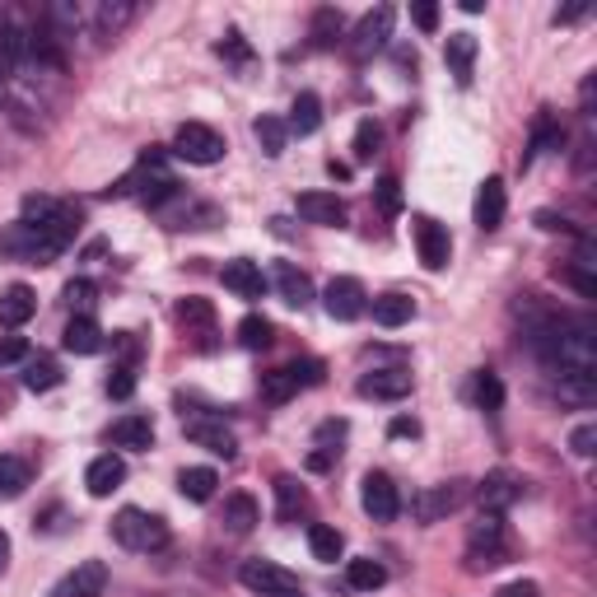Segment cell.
Instances as JSON below:
<instances>
[{"label":"cell","mask_w":597,"mask_h":597,"mask_svg":"<svg viewBox=\"0 0 597 597\" xmlns=\"http://www.w3.org/2000/svg\"><path fill=\"white\" fill-rule=\"evenodd\" d=\"M80 234V210L75 206H51L43 220H14L0 234V261H33L47 267L51 257H61Z\"/></svg>","instance_id":"obj_1"},{"label":"cell","mask_w":597,"mask_h":597,"mask_svg":"<svg viewBox=\"0 0 597 597\" xmlns=\"http://www.w3.org/2000/svg\"><path fill=\"white\" fill-rule=\"evenodd\" d=\"M113 537H117V547L150 555V551L168 547V523L160 514H145V508H121L113 518Z\"/></svg>","instance_id":"obj_2"},{"label":"cell","mask_w":597,"mask_h":597,"mask_svg":"<svg viewBox=\"0 0 597 597\" xmlns=\"http://www.w3.org/2000/svg\"><path fill=\"white\" fill-rule=\"evenodd\" d=\"M504 555H508L504 514H485V508H481V518L467 528V560H471V570H495V565H504Z\"/></svg>","instance_id":"obj_3"},{"label":"cell","mask_w":597,"mask_h":597,"mask_svg":"<svg viewBox=\"0 0 597 597\" xmlns=\"http://www.w3.org/2000/svg\"><path fill=\"white\" fill-rule=\"evenodd\" d=\"M224 136L215 131V127H206V121H183L178 127V136H173V154L178 160H187V164H220L224 160Z\"/></svg>","instance_id":"obj_4"},{"label":"cell","mask_w":597,"mask_h":597,"mask_svg":"<svg viewBox=\"0 0 597 597\" xmlns=\"http://www.w3.org/2000/svg\"><path fill=\"white\" fill-rule=\"evenodd\" d=\"M243 588L257 593V597H298L304 584H298V574H290L285 565H276V560H243Z\"/></svg>","instance_id":"obj_5"},{"label":"cell","mask_w":597,"mask_h":597,"mask_svg":"<svg viewBox=\"0 0 597 597\" xmlns=\"http://www.w3.org/2000/svg\"><path fill=\"white\" fill-rule=\"evenodd\" d=\"M467 495H471L467 481H444V485H425V490H420V495L411 500V508H415L420 523H438V518H448L453 508H463Z\"/></svg>","instance_id":"obj_6"},{"label":"cell","mask_w":597,"mask_h":597,"mask_svg":"<svg viewBox=\"0 0 597 597\" xmlns=\"http://www.w3.org/2000/svg\"><path fill=\"white\" fill-rule=\"evenodd\" d=\"M411 238H415V253H420V261H425V271H444L448 267L453 243H448V230L438 220L411 215Z\"/></svg>","instance_id":"obj_7"},{"label":"cell","mask_w":597,"mask_h":597,"mask_svg":"<svg viewBox=\"0 0 597 597\" xmlns=\"http://www.w3.org/2000/svg\"><path fill=\"white\" fill-rule=\"evenodd\" d=\"M360 504H364V514L374 523H393L401 514V495H397V485H393L388 471H368L364 485H360Z\"/></svg>","instance_id":"obj_8"},{"label":"cell","mask_w":597,"mask_h":597,"mask_svg":"<svg viewBox=\"0 0 597 597\" xmlns=\"http://www.w3.org/2000/svg\"><path fill=\"white\" fill-rule=\"evenodd\" d=\"M477 500H481L485 514H504V508H514L523 500V477L518 471H508V467L485 471V481L477 485Z\"/></svg>","instance_id":"obj_9"},{"label":"cell","mask_w":597,"mask_h":597,"mask_svg":"<svg viewBox=\"0 0 597 597\" xmlns=\"http://www.w3.org/2000/svg\"><path fill=\"white\" fill-rule=\"evenodd\" d=\"M393 5H378V10H368L364 20L355 24V38H350V51H355V61H368L378 47H388L393 38Z\"/></svg>","instance_id":"obj_10"},{"label":"cell","mask_w":597,"mask_h":597,"mask_svg":"<svg viewBox=\"0 0 597 597\" xmlns=\"http://www.w3.org/2000/svg\"><path fill=\"white\" fill-rule=\"evenodd\" d=\"M323 304H327V313H331L337 323H355L360 313L368 308V294H364V285H360L355 276H337V280L327 285Z\"/></svg>","instance_id":"obj_11"},{"label":"cell","mask_w":597,"mask_h":597,"mask_svg":"<svg viewBox=\"0 0 597 597\" xmlns=\"http://www.w3.org/2000/svg\"><path fill=\"white\" fill-rule=\"evenodd\" d=\"M103 588H108V565L103 560H80L47 597H103Z\"/></svg>","instance_id":"obj_12"},{"label":"cell","mask_w":597,"mask_h":597,"mask_svg":"<svg viewBox=\"0 0 597 597\" xmlns=\"http://www.w3.org/2000/svg\"><path fill=\"white\" fill-rule=\"evenodd\" d=\"M187 438H191L197 448H206V453H215V458H224V463H230L234 453H238V438L224 430L220 420H187Z\"/></svg>","instance_id":"obj_13"},{"label":"cell","mask_w":597,"mask_h":597,"mask_svg":"<svg viewBox=\"0 0 597 597\" xmlns=\"http://www.w3.org/2000/svg\"><path fill=\"white\" fill-rule=\"evenodd\" d=\"M407 393H411L407 368H374V374L360 378V397H374V401H401Z\"/></svg>","instance_id":"obj_14"},{"label":"cell","mask_w":597,"mask_h":597,"mask_svg":"<svg viewBox=\"0 0 597 597\" xmlns=\"http://www.w3.org/2000/svg\"><path fill=\"white\" fill-rule=\"evenodd\" d=\"M298 215H304L308 224H323V230H341L346 206L331 197V191H304V197H298Z\"/></svg>","instance_id":"obj_15"},{"label":"cell","mask_w":597,"mask_h":597,"mask_svg":"<svg viewBox=\"0 0 597 597\" xmlns=\"http://www.w3.org/2000/svg\"><path fill=\"white\" fill-rule=\"evenodd\" d=\"M121 481H127V463H121L117 453H103V458H94L90 471H84V485H90L94 500H108Z\"/></svg>","instance_id":"obj_16"},{"label":"cell","mask_w":597,"mask_h":597,"mask_svg":"<svg viewBox=\"0 0 597 597\" xmlns=\"http://www.w3.org/2000/svg\"><path fill=\"white\" fill-rule=\"evenodd\" d=\"M220 280H224V290H234L238 298H261V267L257 261H248V257H234V261H224V271H220Z\"/></svg>","instance_id":"obj_17"},{"label":"cell","mask_w":597,"mask_h":597,"mask_svg":"<svg viewBox=\"0 0 597 597\" xmlns=\"http://www.w3.org/2000/svg\"><path fill=\"white\" fill-rule=\"evenodd\" d=\"M444 61L458 84H471V66H477V33H448L444 43Z\"/></svg>","instance_id":"obj_18"},{"label":"cell","mask_w":597,"mask_h":597,"mask_svg":"<svg viewBox=\"0 0 597 597\" xmlns=\"http://www.w3.org/2000/svg\"><path fill=\"white\" fill-rule=\"evenodd\" d=\"M276 290L290 308H308L313 304V280L294 267V261H276Z\"/></svg>","instance_id":"obj_19"},{"label":"cell","mask_w":597,"mask_h":597,"mask_svg":"<svg viewBox=\"0 0 597 597\" xmlns=\"http://www.w3.org/2000/svg\"><path fill=\"white\" fill-rule=\"evenodd\" d=\"M33 313H38V294H33L28 285L0 290V327H24Z\"/></svg>","instance_id":"obj_20"},{"label":"cell","mask_w":597,"mask_h":597,"mask_svg":"<svg viewBox=\"0 0 597 597\" xmlns=\"http://www.w3.org/2000/svg\"><path fill=\"white\" fill-rule=\"evenodd\" d=\"M173 318L187 327V337H201V346H210L206 337L215 331V308H210V298H183V304L173 308Z\"/></svg>","instance_id":"obj_21"},{"label":"cell","mask_w":597,"mask_h":597,"mask_svg":"<svg viewBox=\"0 0 597 597\" xmlns=\"http://www.w3.org/2000/svg\"><path fill=\"white\" fill-rule=\"evenodd\" d=\"M61 346L70 355H98L103 350V327L94 318H70L66 331H61Z\"/></svg>","instance_id":"obj_22"},{"label":"cell","mask_w":597,"mask_h":597,"mask_svg":"<svg viewBox=\"0 0 597 597\" xmlns=\"http://www.w3.org/2000/svg\"><path fill=\"white\" fill-rule=\"evenodd\" d=\"M504 206H508L504 183H500V178H485L481 191H477V224H481L485 234H490V230H500V224H504Z\"/></svg>","instance_id":"obj_23"},{"label":"cell","mask_w":597,"mask_h":597,"mask_svg":"<svg viewBox=\"0 0 597 597\" xmlns=\"http://www.w3.org/2000/svg\"><path fill=\"white\" fill-rule=\"evenodd\" d=\"M108 438L117 448H136L140 453V448L154 444V425H150V415H121L117 425L108 430Z\"/></svg>","instance_id":"obj_24"},{"label":"cell","mask_w":597,"mask_h":597,"mask_svg":"<svg viewBox=\"0 0 597 597\" xmlns=\"http://www.w3.org/2000/svg\"><path fill=\"white\" fill-rule=\"evenodd\" d=\"M318 127H323V98L304 90V94L294 98V108H290V121H285V131H290V136H313Z\"/></svg>","instance_id":"obj_25"},{"label":"cell","mask_w":597,"mask_h":597,"mask_svg":"<svg viewBox=\"0 0 597 597\" xmlns=\"http://www.w3.org/2000/svg\"><path fill=\"white\" fill-rule=\"evenodd\" d=\"M24 51H28V38L20 33V24H14L10 14H0V75H14Z\"/></svg>","instance_id":"obj_26"},{"label":"cell","mask_w":597,"mask_h":597,"mask_svg":"<svg viewBox=\"0 0 597 597\" xmlns=\"http://www.w3.org/2000/svg\"><path fill=\"white\" fill-rule=\"evenodd\" d=\"M560 145H565V127H560V117H555V113H537V121H532V145H528V160H523V164H532L537 154L560 150Z\"/></svg>","instance_id":"obj_27"},{"label":"cell","mask_w":597,"mask_h":597,"mask_svg":"<svg viewBox=\"0 0 597 597\" xmlns=\"http://www.w3.org/2000/svg\"><path fill=\"white\" fill-rule=\"evenodd\" d=\"M415 318V298H407V294H378L374 298V323L378 327H407Z\"/></svg>","instance_id":"obj_28"},{"label":"cell","mask_w":597,"mask_h":597,"mask_svg":"<svg viewBox=\"0 0 597 597\" xmlns=\"http://www.w3.org/2000/svg\"><path fill=\"white\" fill-rule=\"evenodd\" d=\"M257 500L253 495H230V500H224V514H220V523H224V528H230L234 537H243V532H253L257 528Z\"/></svg>","instance_id":"obj_29"},{"label":"cell","mask_w":597,"mask_h":597,"mask_svg":"<svg viewBox=\"0 0 597 597\" xmlns=\"http://www.w3.org/2000/svg\"><path fill=\"white\" fill-rule=\"evenodd\" d=\"M61 364L57 360H47V355H33L24 360V388L28 393H51V388H61Z\"/></svg>","instance_id":"obj_30"},{"label":"cell","mask_w":597,"mask_h":597,"mask_svg":"<svg viewBox=\"0 0 597 597\" xmlns=\"http://www.w3.org/2000/svg\"><path fill=\"white\" fill-rule=\"evenodd\" d=\"M215 485H220L215 467H187L183 477H178L183 500H191V504H206V500H215Z\"/></svg>","instance_id":"obj_31"},{"label":"cell","mask_w":597,"mask_h":597,"mask_svg":"<svg viewBox=\"0 0 597 597\" xmlns=\"http://www.w3.org/2000/svg\"><path fill=\"white\" fill-rule=\"evenodd\" d=\"M276 514L285 523H294L298 514H308V490L294 477H276Z\"/></svg>","instance_id":"obj_32"},{"label":"cell","mask_w":597,"mask_h":597,"mask_svg":"<svg viewBox=\"0 0 597 597\" xmlns=\"http://www.w3.org/2000/svg\"><path fill=\"white\" fill-rule=\"evenodd\" d=\"M308 551H313V560L331 565V560H341L346 537H341L337 528H327V523H313V528H308Z\"/></svg>","instance_id":"obj_33"},{"label":"cell","mask_w":597,"mask_h":597,"mask_svg":"<svg viewBox=\"0 0 597 597\" xmlns=\"http://www.w3.org/2000/svg\"><path fill=\"white\" fill-rule=\"evenodd\" d=\"M346 578H350V588H360V593H374V588H383L388 584V570L378 565V560H350L346 565Z\"/></svg>","instance_id":"obj_34"},{"label":"cell","mask_w":597,"mask_h":597,"mask_svg":"<svg viewBox=\"0 0 597 597\" xmlns=\"http://www.w3.org/2000/svg\"><path fill=\"white\" fill-rule=\"evenodd\" d=\"M253 136H257V145H261V154H285V140H290V131H285V121L280 117H257L253 121Z\"/></svg>","instance_id":"obj_35"},{"label":"cell","mask_w":597,"mask_h":597,"mask_svg":"<svg viewBox=\"0 0 597 597\" xmlns=\"http://www.w3.org/2000/svg\"><path fill=\"white\" fill-rule=\"evenodd\" d=\"M28 481H33L28 463H20V458H0V500H14V495H24V490H28Z\"/></svg>","instance_id":"obj_36"},{"label":"cell","mask_w":597,"mask_h":597,"mask_svg":"<svg viewBox=\"0 0 597 597\" xmlns=\"http://www.w3.org/2000/svg\"><path fill=\"white\" fill-rule=\"evenodd\" d=\"M294 393H298V378L290 374V364L285 368H271V374H261V397L276 401V407H280V401H290Z\"/></svg>","instance_id":"obj_37"},{"label":"cell","mask_w":597,"mask_h":597,"mask_svg":"<svg viewBox=\"0 0 597 597\" xmlns=\"http://www.w3.org/2000/svg\"><path fill=\"white\" fill-rule=\"evenodd\" d=\"M471 393H477V407L481 411H500L504 407V383H500V374H490V368H481V374H477Z\"/></svg>","instance_id":"obj_38"},{"label":"cell","mask_w":597,"mask_h":597,"mask_svg":"<svg viewBox=\"0 0 597 597\" xmlns=\"http://www.w3.org/2000/svg\"><path fill=\"white\" fill-rule=\"evenodd\" d=\"M337 38H341V14L337 10L313 14V47H337Z\"/></svg>","instance_id":"obj_39"},{"label":"cell","mask_w":597,"mask_h":597,"mask_svg":"<svg viewBox=\"0 0 597 597\" xmlns=\"http://www.w3.org/2000/svg\"><path fill=\"white\" fill-rule=\"evenodd\" d=\"M61 294H66V304L75 308V318H90V308H94V298H98L94 280H70V285H66Z\"/></svg>","instance_id":"obj_40"},{"label":"cell","mask_w":597,"mask_h":597,"mask_svg":"<svg viewBox=\"0 0 597 597\" xmlns=\"http://www.w3.org/2000/svg\"><path fill=\"white\" fill-rule=\"evenodd\" d=\"M238 341L248 346V350L271 346V323H267V318H257V313H248V318L238 323Z\"/></svg>","instance_id":"obj_41"},{"label":"cell","mask_w":597,"mask_h":597,"mask_svg":"<svg viewBox=\"0 0 597 597\" xmlns=\"http://www.w3.org/2000/svg\"><path fill=\"white\" fill-rule=\"evenodd\" d=\"M215 51H220L224 61H238V66H248V61H253V47L243 43V33H238V28H230V33H224V43H220Z\"/></svg>","instance_id":"obj_42"},{"label":"cell","mask_w":597,"mask_h":597,"mask_svg":"<svg viewBox=\"0 0 597 597\" xmlns=\"http://www.w3.org/2000/svg\"><path fill=\"white\" fill-rule=\"evenodd\" d=\"M108 393H113L117 401H127V397L136 393V368H131V364H113V374H108Z\"/></svg>","instance_id":"obj_43"},{"label":"cell","mask_w":597,"mask_h":597,"mask_svg":"<svg viewBox=\"0 0 597 597\" xmlns=\"http://www.w3.org/2000/svg\"><path fill=\"white\" fill-rule=\"evenodd\" d=\"M290 374L298 378V388H318V383L327 378V368H323V360H294Z\"/></svg>","instance_id":"obj_44"},{"label":"cell","mask_w":597,"mask_h":597,"mask_svg":"<svg viewBox=\"0 0 597 597\" xmlns=\"http://www.w3.org/2000/svg\"><path fill=\"white\" fill-rule=\"evenodd\" d=\"M588 267H593V261H588V253H584V257H578V267H570V271H565V280H570V285H574L578 294H584V298H593V294H597V280L588 276Z\"/></svg>","instance_id":"obj_45"},{"label":"cell","mask_w":597,"mask_h":597,"mask_svg":"<svg viewBox=\"0 0 597 597\" xmlns=\"http://www.w3.org/2000/svg\"><path fill=\"white\" fill-rule=\"evenodd\" d=\"M378 154V127L374 121H360V131H355V160H374Z\"/></svg>","instance_id":"obj_46"},{"label":"cell","mask_w":597,"mask_h":597,"mask_svg":"<svg viewBox=\"0 0 597 597\" xmlns=\"http://www.w3.org/2000/svg\"><path fill=\"white\" fill-rule=\"evenodd\" d=\"M570 448H574V458H593L597 453V425H578L570 434Z\"/></svg>","instance_id":"obj_47"},{"label":"cell","mask_w":597,"mask_h":597,"mask_svg":"<svg viewBox=\"0 0 597 597\" xmlns=\"http://www.w3.org/2000/svg\"><path fill=\"white\" fill-rule=\"evenodd\" d=\"M378 206L388 210V215H397V210H401V183L397 178H383L378 183Z\"/></svg>","instance_id":"obj_48"},{"label":"cell","mask_w":597,"mask_h":597,"mask_svg":"<svg viewBox=\"0 0 597 597\" xmlns=\"http://www.w3.org/2000/svg\"><path fill=\"white\" fill-rule=\"evenodd\" d=\"M537 230H547V234H570L574 224L565 215H555V210H537Z\"/></svg>","instance_id":"obj_49"},{"label":"cell","mask_w":597,"mask_h":597,"mask_svg":"<svg viewBox=\"0 0 597 597\" xmlns=\"http://www.w3.org/2000/svg\"><path fill=\"white\" fill-rule=\"evenodd\" d=\"M14 360H28V346L20 337H5L0 341V364H14Z\"/></svg>","instance_id":"obj_50"},{"label":"cell","mask_w":597,"mask_h":597,"mask_svg":"<svg viewBox=\"0 0 597 597\" xmlns=\"http://www.w3.org/2000/svg\"><path fill=\"white\" fill-rule=\"evenodd\" d=\"M495 597H541V588L532 584V578H514V584H504Z\"/></svg>","instance_id":"obj_51"},{"label":"cell","mask_w":597,"mask_h":597,"mask_svg":"<svg viewBox=\"0 0 597 597\" xmlns=\"http://www.w3.org/2000/svg\"><path fill=\"white\" fill-rule=\"evenodd\" d=\"M388 434H393V438H415V434H420V420H411V415H397L393 425H388Z\"/></svg>","instance_id":"obj_52"},{"label":"cell","mask_w":597,"mask_h":597,"mask_svg":"<svg viewBox=\"0 0 597 597\" xmlns=\"http://www.w3.org/2000/svg\"><path fill=\"white\" fill-rule=\"evenodd\" d=\"M411 20H415L420 28H425V33H434V28H438V10H434V5H415V10H411Z\"/></svg>","instance_id":"obj_53"},{"label":"cell","mask_w":597,"mask_h":597,"mask_svg":"<svg viewBox=\"0 0 597 597\" xmlns=\"http://www.w3.org/2000/svg\"><path fill=\"white\" fill-rule=\"evenodd\" d=\"M584 20V5H570V10H555V24H574Z\"/></svg>","instance_id":"obj_54"},{"label":"cell","mask_w":597,"mask_h":597,"mask_svg":"<svg viewBox=\"0 0 597 597\" xmlns=\"http://www.w3.org/2000/svg\"><path fill=\"white\" fill-rule=\"evenodd\" d=\"M5 565H10V537L0 532V574H5Z\"/></svg>","instance_id":"obj_55"}]
</instances>
